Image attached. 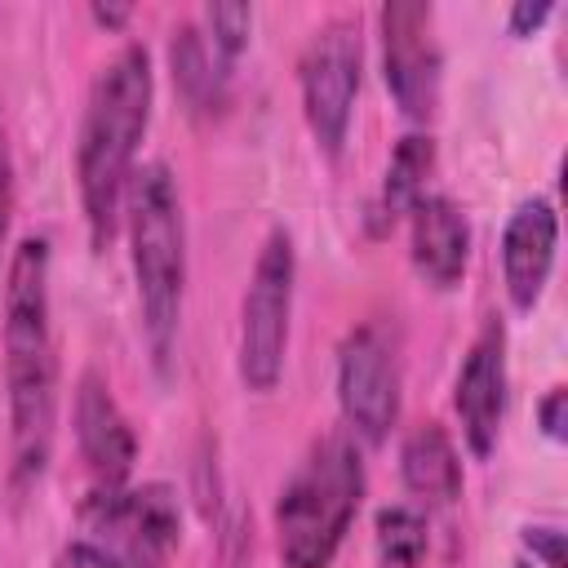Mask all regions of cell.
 Here are the masks:
<instances>
[{
    "mask_svg": "<svg viewBox=\"0 0 568 568\" xmlns=\"http://www.w3.org/2000/svg\"><path fill=\"white\" fill-rule=\"evenodd\" d=\"M111 568H164L182 537L178 493L169 484H124L111 493H93L80 501L75 528Z\"/></svg>",
    "mask_w": 568,
    "mask_h": 568,
    "instance_id": "cell-6",
    "label": "cell"
},
{
    "mask_svg": "<svg viewBox=\"0 0 568 568\" xmlns=\"http://www.w3.org/2000/svg\"><path fill=\"white\" fill-rule=\"evenodd\" d=\"M519 541H524V550H528V564L564 568V532H559L555 524H528Z\"/></svg>",
    "mask_w": 568,
    "mask_h": 568,
    "instance_id": "cell-19",
    "label": "cell"
},
{
    "mask_svg": "<svg viewBox=\"0 0 568 568\" xmlns=\"http://www.w3.org/2000/svg\"><path fill=\"white\" fill-rule=\"evenodd\" d=\"M377 568H422L430 550V524L413 506H382L373 519Z\"/></svg>",
    "mask_w": 568,
    "mask_h": 568,
    "instance_id": "cell-17",
    "label": "cell"
},
{
    "mask_svg": "<svg viewBox=\"0 0 568 568\" xmlns=\"http://www.w3.org/2000/svg\"><path fill=\"white\" fill-rule=\"evenodd\" d=\"M559 248V213L546 195H528L510 209L501 231V284L515 311H532L550 284Z\"/></svg>",
    "mask_w": 568,
    "mask_h": 568,
    "instance_id": "cell-12",
    "label": "cell"
},
{
    "mask_svg": "<svg viewBox=\"0 0 568 568\" xmlns=\"http://www.w3.org/2000/svg\"><path fill=\"white\" fill-rule=\"evenodd\" d=\"M399 342L382 320L355 324L337 346V408L355 439L382 444L399 422Z\"/></svg>",
    "mask_w": 568,
    "mask_h": 568,
    "instance_id": "cell-8",
    "label": "cell"
},
{
    "mask_svg": "<svg viewBox=\"0 0 568 568\" xmlns=\"http://www.w3.org/2000/svg\"><path fill=\"white\" fill-rule=\"evenodd\" d=\"M293 288H297V248L288 226H271L240 297L235 333V373L248 390L266 395L284 377L288 333H293Z\"/></svg>",
    "mask_w": 568,
    "mask_h": 568,
    "instance_id": "cell-5",
    "label": "cell"
},
{
    "mask_svg": "<svg viewBox=\"0 0 568 568\" xmlns=\"http://www.w3.org/2000/svg\"><path fill=\"white\" fill-rule=\"evenodd\" d=\"M9 217H13V155H9L4 124H0V248L9 235Z\"/></svg>",
    "mask_w": 568,
    "mask_h": 568,
    "instance_id": "cell-22",
    "label": "cell"
},
{
    "mask_svg": "<svg viewBox=\"0 0 568 568\" xmlns=\"http://www.w3.org/2000/svg\"><path fill=\"white\" fill-rule=\"evenodd\" d=\"M435 173V138L426 129H413L395 142L390 151V164L382 173V186L368 204V231L373 235H386L399 217H408L417 209V200L426 195V182Z\"/></svg>",
    "mask_w": 568,
    "mask_h": 568,
    "instance_id": "cell-16",
    "label": "cell"
},
{
    "mask_svg": "<svg viewBox=\"0 0 568 568\" xmlns=\"http://www.w3.org/2000/svg\"><path fill=\"white\" fill-rule=\"evenodd\" d=\"M129 13H133L129 4H89V18H93L98 27H111V31H115V27H124V22H129Z\"/></svg>",
    "mask_w": 568,
    "mask_h": 568,
    "instance_id": "cell-23",
    "label": "cell"
},
{
    "mask_svg": "<svg viewBox=\"0 0 568 568\" xmlns=\"http://www.w3.org/2000/svg\"><path fill=\"white\" fill-rule=\"evenodd\" d=\"M515 568H537V564H528V559H519V564H515Z\"/></svg>",
    "mask_w": 568,
    "mask_h": 568,
    "instance_id": "cell-24",
    "label": "cell"
},
{
    "mask_svg": "<svg viewBox=\"0 0 568 568\" xmlns=\"http://www.w3.org/2000/svg\"><path fill=\"white\" fill-rule=\"evenodd\" d=\"M169 71L195 115H217L231 98V62L204 40L200 22H178L169 36Z\"/></svg>",
    "mask_w": 568,
    "mask_h": 568,
    "instance_id": "cell-15",
    "label": "cell"
},
{
    "mask_svg": "<svg viewBox=\"0 0 568 568\" xmlns=\"http://www.w3.org/2000/svg\"><path fill=\"white\" fill-rule=\"evenodd\" d=\"M71 422H75L80 462L89 470V488L93 493L124 488L133 475V462H138V435H133L111 382L98 368L80 373L75 399H71Z\"/></svg>",
    "mask_w": 568,
    "mask_h": 568,
    "instance_id": "cell-10",
    "label": "cell"
},
{
    "mask_svg": "<svg viewBox=\"0 0 568 568\" xmlns=\"http://www.w3.org/2000/svg\"><path fill=\"white\" fill-rule=\"evenodd\" d=\"M364 501V457L351 430L320 435L275 497V550L284 568H333Z\"/></svg>",
    "mask_w": 568,
    "mask_h": 568,
    "instance_id": "cell-4",
    "label": "cell"
},
{
    "mask_svg": "<svg viewBox=\"0 0 568 568\" xmlns=\"http://www.w3.org/2000/svg\"><path fill=\"white\" fill-rule=\"evenodd\" d=\"M124 226H129V266L142 311V337L155 373L169 377L182 337V306H186V217L169 164L151 160L133 169V182L124 191Z\"/></svg>",
    "mask_w": 568,
    "mask_h": 568,
    "instance_id": "cell-3",
    "label": "cell"
},
{
    "mask_svg": "<svg viewBox=\"0 0 568 568\" xmlns=\"http://www.w3.org/2000/svg\"><path fill=\"white\" fill-rule=\"evenodd\" d=\"M382 22V75L413 124H430L444 93V49L435 40V9L422 0H390L377 13Z\"/></svg>",
    "mask_w": 568,
    "mask_h": 568,
    "instance_id": "cell-9",
    "label": "cell"
},
{
    "mask_svg": "<svg viewBox=\"0 0 568 568\" xmlns=\"http://www.w3.org/2000/svg\"><path fill=\"white\" fill-rule=\"evenodd\" d=\"M537 426L546 439L564 444L568 439V390L564 386H550L541 399H537Z\"/></svg>",
    "mask_w": 568,
    "mask_h": 568,
    "instance_id": "cell-20",
    "label": "cell"
},
{
    "mask_svg": "<svg viewBox=\"0 0 568 568\" xmlns=\"http://www.w3.org/2000/svg\"><path fill=\"white\" fill-rule=\"evenodd\" d=\"M53 253L49 235L31 231L18 240L4 271V404H9V453L13 484H36L53 457L58 435V342H53Z\"/></svg>",
    "mask_w": 568,
    "mask_h": 568,
    "instance_id": "cell-1",
    "label": "cell"
},
{
    "mask_svg": "<svg viewBox=\"0 0 568 568\" xmlns=\"http://www.w3.org/2000/svg\"><path fill=\"white\" fill-rule=\"evenodd\" d=\"M408 257L422 284L448 293L462 284L470 262V222L462 204L444 191H426L408 213Z\"/></svg>",
    "mask_w": 568,
    "mask_h": 568,
    "instance_id": "cell-13",
    "label": "cell"
},
{
    "mask_svg": "<svg viewBox=\"0 0 568 568\" xmlns=\"http://www.w3.org/2000/svg\"><path fill=\"white\" fill-rule=\"evenodd\" d=\"M200 31L235 67V58L248 49V36H253V4H204Z\"/></svg>",
    "mask_w": 568,
    "mask_h": 568,
    "instance_id": "cell-18",
    "label": "cell"
},
{
    "mask_svg": "<svg viewBox=\"0 0 568 568\" xmlns=\"http://www.w3.org/2000/svg\"><path fill=\"white\" fill-rule=\"evenodd\" d=\"M546 18H550V0H515L506 13V27H510V36H532Z\"/></svg>",
    "mask_w": 568,
    "mask_h": 568,
    "instance_id": "cell-21",
    "label": "cell"
},
{
    "mask_svg": "<svg viewBox=\"0 0 568 568\" xmlns=\"http://www.w3.org/2000/svg\"><path fill=\"white\" fill-rule=\"evenodd\" d=\"M359 75H364L359 18L337 13V18L320 22L297 58V89H302L306 129L324 155H342V146H346L355 98H359Z\"/></svg>",
    "mask_w": 568,
    "mask_h": 568,
    "instance_id": "cell-7",
    "label": "cell"
},
{
    "mask_svg": "<svg viewBox=\"0 0 568 568\" xmlns=\"http://www.w3.org/2000/svg\"><path fill=\"white\" fill-rule=\"evenodd\" d=\"M399 479L426 506H453L462 497V484H466L462 453L439 422L408 426V435L399 444Z\"/></svg>",
    "mask_w": 568,
    "mask_h": 568,
    "instance_id": "cell-14",
    "label": "cell"
},
{
    "mask_svg": "<svg viewBox=\"0 0 568 568\" xmlns=\"http://www.w3.org/2000/svg\"><path fill=\"white\" fill-rule=\"evenodd\" d=\"M155 71L146 44H120L93 75L75 133V191L89 244L102 253L124 217V191L138 169V142L151 124Z\"/></svg>",
    "mask_w": 568,
    "mask_h": 568,
    "instance_id": "cell-2",
    "label": "cell"
},
{
    "mask_svg": "<svg viewBox=\"0 0 568 568\" xmlns=\"http://www.w3.org/2000/svg\"><path fill=\"white\" fill-rule=\"evenodd\" d=\"M506 324L497 315L484 320V328L475 333V342L462 355L457 382H453V413L462 422V439L470 448V457H488L497 448L501 435V417H506Z\"/></svg>",
    "mask_w": 568,
    "mask_h": 568,
    "instance_id": "cell-11",
    "label": "cell"
}]
</instances>
